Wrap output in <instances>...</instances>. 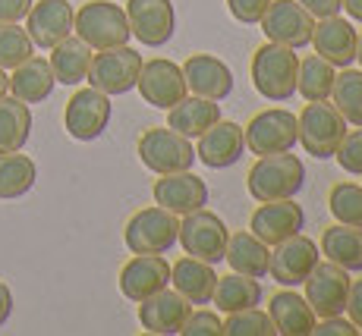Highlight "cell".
Masks as SVG:
<instances>
[{
    "label": "cell",
    "instance_id": "cell-1",
    "mask_svg": "<svg viewBox=\"0 0 362 336\" xmlns=\"http://www.w3.org/2000/svg\"><path fill=\"white\" fill-rule=\"evenodd\" d=\"M305 186V167L293 151L268 154L249 167L246 188L255 201H284L296 198Z\"/></svg>",
    "mask_w": 362,
    "mask_h": 336
},
{
    "label": "cell",
    "instance_id": "cell-2",
    "mask_svg": "<svg viewBox=\"0 0 362 336\" xmlns=\"http://www.w3.org/2000/svg\"><path fill=\"white\" fill-rule=\"evenodd\" d=\"M249 73H252V85L262 97H268V101H274V104L290 101V97L296 95L299 54H293V47L264 41L259 51L252 54Z\"/></svg>",
    "mask_w": 362,
    "mask_h": 336
},
{
    "label": "cell",
    "instance_id": "cell-3",
    "mask_svg": "<svg viewBox=\"0 0 362 336\" xmlns=\"http://www.w3.org/2000/svg\"><path fill=\"white\" fill-rule=\"evenodd\" d=\"M73 32L92 51L129 44V38H132L127 10L110 4V0H88V4H82L73 16Z\"/></svg>",
    "mask_w": 362,
    "mask_h": 336
},
{
    "label": "cell",
    "instance_id": "cell-4",
    "mask_svg": "<svg viewBox=\"0 0 362 336\" xmlns=\"http://www.w3.org/2000/svg\"><path fill=\"white\" fill-rule=\"evenodd\" d=\"M296 132L299 145L305 154H312L315 160H328L337 154L340 142L346 136V120L340 116V110L328 101H309L296 114Z\"/></svg>",
    "mask_w": 362,
    "mask_h": 336
},
{
    "label": "cell",
    "instance_id": "cell-5",
    "mask_svg": "<svg viewBox=\"0 0 362 336\" xmlns=\"http://www.w3.org/2000/svg\"><path fill=\"white\" fill-rule=\"evenodd\" d=\"M180 236V220L177 214H170L167 208H142L129 217L127 229H123V239L132 255H164L177 245Z\"/></svg>",
    "mask_w": 362,
    "mask_h": 336
},
{
    "label": "cell",
    "instance_id": "cell-6",
    "mask_svg": "<svg viewBox=\"0 0 362 336\" xmlns=\"http://www.w3.org/2000/svg\"><path fill=\"white\" fill-rule=\"evenodd\" d=\"M139 160L151 173L164 176V173L192 170L196 148H192V138L173 132L170 126H155V129H145L139 138Z\"/></svg>",
    "mask_w": 362,
    "mask_h": 336
},
{
    "label": "cell",
    "instance_id": "cell-7",
    "mask_svg": "<svg viewBox=\"0 0 362 336\" xmlns=\"http://www.w3.org/2000/svg\"><path fill=\"white\" fill-rule=\"evenodd\" d=\"M139 69H142V54L132 51L129 44L120 47H104L92 57L86 82L92 88H98L107 97L114 95H127L136 88L139 82Z\"/></svg>",
    "mask_w": 362,
    "mask_h": 336
},
{
    "label": "cell",
    "instance_id": "cell-8",
    "mask_svg": "<svg viewBox=\"0 0 362 336\" xmlns=\"http://www.w3.org/2000/svg\"><path fill=\"white\" fill-rule=\"evenodd\" d=\"M227 239H230L227 223L221 220L218 214L205 211V208H199V211H192V214H183V220H180L177 242L183 245L186 255L199 258V261L221 264L224 261V251H227Z\"/></svg>",
    "mask_w": 362,
    "mask_h": 336
},
{
    "label": "cell",
    "instance_id": "cell-9",
    "mask_svg": "<svg viewBox=\"0 0 362 336\" xmlns=\"http://www.w3.org/2000/svg\"><path fill=\"white\" fill-rule=\"evenodd\" d=\"M243 136H246V148L252 151L255 157L293 151L299 145L296 114H290V110H284V107H268L249 120Z\"/></svg>",
    "mask_w": 362,
    "mask_h": 336
},
{
    "label": "cell",
    "instance_id": "cell-10",
    "mask_svg": "<svg viewBox=\"0 0 362 336\" xmlns=\"http://www.w3.org/2000/svg\"><path fill=\"white\" fill-rule=\"evenodd\" d=\"M259 25L268 41L293 47V51L309 47L312 32H315V19H312L296 0H271L264 16L259 19Z\"/></svg>",
    "mask_w": 362,
    "mask_h": 336
},
{
    "label": "cell",
    "instance_id": "cell-11",
    "mask_svg": "<svg viewBox=\"0 0 362 336\" xmlns=\"http://www.w3.org/2000/svg\"><path fill=\"white\" fill-rule=\"evenodd\" d=\"M318 264V242L309 236L296 233L290 239L271 245V261H268V274L274 283L296 289L305 283V277L312 274V268Z\"/></svg>",
    "mask_w": 362,
    "mask_h": 336
},
{
    "label": "cell",
    "instance_id": "cell-12",
    "mask_svg": "<svg viewBox=\"0 0 362 336\" xmlns=\"http://www.w3.org/2000/svg\"><path fill=\"white\" fill-rule=\"evenodd\" d=\"M350 270H344L334 261H318L312 274L305 277V302L312 305L315 318H331L344 314L346 296H350Z\"/></svg>",
    "mask_w": 362,
    "mask_h": 336
},
{
    "label": "cell",
    "instance_id": "cell-13",
    "mask_svg": "<svg viewBox=\"0 0 362 336\" xmlns=\"http://www.w3.org/2000/svg\"><path fill=\"white\" fill-rule=\"evenodd\" d=\"M110 97L98 92V88H82L76 92L73 97L66 101V110H64V126L66 132L76 138V142H95L110 123Z\"/></svg>",
    "mask_w": 362,
    "mask_h": 336
},
{
    "label": "cell",
    "instance_id": "cell-14",
    "mask_svg": "<svg viewBox=\"0 0 362 336\" xmlns=\"http://www.w3.org/2000/svg\"><path fill=\"white\" fill-rule=\"evenodd\" d=\"M139 95H142L145 104L158 110H170L177 101H183L186 95V79H183V66H177L173 60L155 57L145 60L142 69H139V82H136Z\"/></svg>",
    "mask_w": 362,
    "mask_h": 336
},
{
    "label": "cell",
    "instance_id": "cell-15",
    "mask_svg": "<svg viewBox=\"0 0 362 336\" xmlns=\"http://www.w3.org/2000/svg\"><path fill=\"white\" fill-rule=\"evenodd\" d=\"M127 19L132 38L145 47H164L177 29L173 0H127Z\"/></svg>",
    "mask_w": 362,
    "mask_h": 336
},
{
    "label": "cell",
    "instance_id": "cell-16",
    "mask_svg": "<svg viewBox=\"0 0 362 336\" xmlns=\"http://www.w3.org/2000/svg\"><path fill=\"white\" fill-rule=\"evenodd\" d=\"M73 16L76 10L69 0H38L25 16V32H29L35 47L51 51L66 35H73Z\"/></svg>",
    "mask_w": 362,
    "mask_h": 336
},
{
    "label": "cell",
    "instance_id": "cell-17",
    "mask_svg": "<svg viewBox=\"0 0 362 336\" xmlns=\"http://www.w3.org/2000/svg\"><path fill=\"white\" fill-rule=\"evenodd\" d=\"M305 214L293 198L284 201H259L252 220H249V233H255L264 245H277L290 236L303 233Z\"/></svg>",
    "mask_w": 362,
    "mask_h": 336
},
{
    "label": "cell",
    "instance_id": "cell-18",
    "mask_svg": "<svg viewBox=\"0 0 362 336\" xmlns=\"http://www.w3.org/2000/svg\"><path fill=\"white\" fill-rule=\"evenodd\" d=\"M246 151V136L243 126L230 120H218L211 129H205L196 138V160H202L211 170H227Z\"/></svg>",
    "mask_w": 362,
    "mask_h": 336
},
{
    "label": "cell",
    "instance_id": "cell-19",
    "mask_svg": "<svg viewBox=\"0 0 362 336\" xmlns=\"http://www.w3.org/2000/svg\"><path fill=\"white\" fill-rule=\"evenodd\" d=\"M183 79L186 92L208 97V101H224L233 95V73L224 60H218L214 54H192L183 63Z\"/></svg>",
    "mask_w": 362,
    "mask_h": 336
},
{
    "label": "cell",
    "instance_id": "cell-20",
    "mask_svg": "<svg viewBox=\"0 0 362 336\" xmlns=\"http://www.w3.org/2000/svg\"><path fill=\"white\" fill-rule=\"evenodd\" d=\"M155 195V205L167 208L170 214L183 217V214H192L199 208L208 205V186L205 179H199L192 170H180V173H164L161 179L151 188Z\"/></svg>",
    "mask_w": 362,
    "mask_h": 336
},
{
    "label": "cell",
    "instance_id": "cell-21",
    "mask_svg": "<svg viewBox=\"0 0 362 336\" xmlns=\"http://www.w3.org/2000/svg\"><path fill=\"white\" fill-rule=\"evenodd\" d=\"M167 283H170V264L164 255H132L120 270V292L136 305L161 292Z\"/></svg>",
    "mask_w": 362,
    "mask_h": 336
},
{
    "label": "cell",
    "instance_id": "cell-22",
    "mask_svg": "<svg viewBox=\"0 0 362 336\" xmlns=\"http://www.w3.org/2000/svg\"><path fill=\"white\" fill-rule=\"evenodd\" d=\"M192 311V305L180 296L177 289H164L155 296L139 302V324L145 333H158V336H177L183 330L186 314Z\"/></svg>",
    "mask_w": 362,
    "mask_h": 336
},
{
    "label": "cell",
    "instance_id": "cell-23",
    "mask_svg": "<svg viewBox=\"0 0 362 336\" xmlns=\"http://www.w3.org/2000/svg\"><path fill=\"white\" fill-rule=\"evenodd\" d=\"M312 47L318 57H325L331 66L346 69L356 63V29L346 23L344 16L315 19V32H312Z\"/></svg>",
    "mask_w": 362,
    "mask_h": 336
},
{
    "label": "cell",
    "instance_id": "cell-24",
    "mask_svg": "<svg viewBox=\"0 0 362 336\" xmlns=\"http://www.w3.org/2000/svg\"><path fill=\"white\" fill-rule=\"evenodd\" d=\"M268 314H271L274 330L281 336H312L315 320H318L312 305L305 302V296H299L296 289H287V286L271 296Z\"/></svg>",
    "mask_w": 362,
    "mask_h": 336
},
{
    "label": "cell",
    "instance_id": "cell-25",
    "mask_svg": "<svg viewBox=\"0 0 362 336\" xmlns=\"http://www.w3.org/2000/svg\"><path fill=\"white\" fill-rule=\"evenodd\" d=\"M170 283L189 305H211L218 274H214V264L186 255L177 264H170Z\"/></svg>",
    "mask_w": 362,
    "mask_h": 336
},
{
    "label": "cell",
    "instance_id": "cell-26",
    "mask_svg": "<svg viewBox=\"0 0 362 336\" xmlns=\"http://www.w3.org/2000/svg\"><path fill=\"white\" fill-rule=\"evenodd\" d=\"M218 120H221V104L199 97V95H186L183 101H177L167 110V126L186 138H199L202 132L211 129Z\"/></svg>",
    "mask_w": 362,
    "mask_h": 336
},
{
    "label": "cell",
    "instance_id": "cell-27",
    "mask_svg": "<svg viewBox=\"0 0 362 336\" xmlns=\"http://www.w3.org/2000/svg\"><path fill=\"white\" fill-rule=\"evenodd\" d=\"M92 47L79 38V35H66L60 44L51 47V73L60 85H79L86 82L88 66H92Z\"/></svg>",
    "mask_w": 362,
    "mask_h": 336
},
{
    "label": "cell",
    "instance_id": "cell-28",
    "mask_svg": "<svg viewBox=\"0 0 362 336\" xmlns=\"http://www.w3.org/2000/svg\"><path fill=\"white\" fill-rule=\"evenodd\" d=\"M224 261L230 264L236 274H246V277H268V261H271V245H264L255 233L249 229H240L227 239V251H224Z\"/></svg>",
    "mask_w": 362,
    "mask_h": 336
},
{
    "label": "cell",
    "instance_id": "cell-29",
    "mask_svg": "<svg viewBox=\"0 0 362 336\" xmlns=\"http://www.w3.org/2000/svg\"><path fill=\"white\" fill-rule=\"evenodd\" d=\"M54 85H57V79H54L51 63H47L45 57L23 60L10 76L13 97H19V101H25V104H41L45 97H51Z\"/></svg>",
    "mask_w": 362,
    "mask_h": 336
},
{
    "label": "cell",
    "instance_id": "cell-30",
    "mask_svg": "<svg viewBox=\"0 0 362 336\" xmlns=\"http://www.w3.org/2000/svg\"><path fill=\"white\" fill-rule=\"evenodd\" d=\"M322 255L350 274H362V227L334 223L322 233Z\"/></svg>",
    "mask_w": 362,
    "mask_h": 336
},
{
    "label": "cell",
    "instance_id": "cell-31",
    "mask_svg": "<svg viewBox=\"0 0 362 336\" xmlns=\"http://www.w3.org/2000/svg\"><path fill=\"white\" fill-rule=\"evenodd\" d=\"M262 296H264V289L259 280L233 270V274H227V277H218L211 305H218L221 314H233V311H243V308L262 305Z\"/></svg>",
    "mask_w": 362,
    "mask_h": 336
},
{
    "label": "cell",
    "instance_id": "cell-32",
    "mask_svg": "<svg viewBox=\"0 0 362 336\" xmlns=\"http://www.w3.org/2000/svg\"><path fill=\"white\" fill-rule=\"evenodd\" d=\"M32 136V110L19 97H0V154L23 151Z\"/></svg>",
    "mask_w": 362,
    "mask_h": 336
},
{
    "label": "cell",
    "instance_id": "cell-33",
    "mask_svg": "<svg viewBox=\"0 0 362 336\" xmlns=\"http://www.w3.org/2000/svg\"><path fill=\"white\" fill-rule=\"evenodd\" d=\"M35 179H38V167L32 157L19 151L0 154V198H23L25 192H32Z\"/></svg>",
    "mask_w": 362,
    "mask_h": 336
},
{
    "label": "cell",
    "instance_id": "cell-34",
    "mask_svg": "<svg viewBox=\"0 0 362 336\" xmlns=\"http://www.w3.org/2000/svg\"><path fill=\"white\" fill-rule=\"evenodd\" d=\"M334 79H337V66H331L325 57L312 54V57L299 60V76H296V92L305 101H328Z\"/></svg>",
    "mask_w": 362,
    "mask_h": 336
},
{
    "label": "cell",
    "instance_id": "cell-35",
    "mask_svg": "<svg viewBox=\"0 0 362 336\" xmlns=\"http://www.w3.org/2000/svg\"><path fill=\"white\" fill-rule=\"evenodd\" d=\"M328 101L350 126H362V69H340Z\"/></svg>",
    "mask_w": 362,
    "mask_h": 336
},
{
    "label": "cell",
    "instance_id": "cell-36",
    "mask_svg": "<svg viewBox=\"0 0 362 336\" xmlns=\"http://www.w3.org/2000/svg\"><path fill=\"white\" fill-rule=\"evenodd\" d=\"M328 208L337 223L346 227H362V186L356 183H337L328 195Z\"/></svg>",
    "mask_w": 362,
    "mask_h": 336
},
{
    "label": "cell",
    "instance_id": "cell-37",
    "mask_svg": "<svg viewBox=\"0 0 362 336\" xmlns=\"http://www.w3.org/2000/svg\"><path fill=\"white\" fill-rule=\"evenodd\" d=\"M35 51L32 38L19 23H0V69H16Z\"/></svg>",
    "mask_w": 362,
    "mask_h": 336
},
{
    "label": "cell",
    "instance_id": "cell-38",
    "mask_svg": "<svg viewBox=\"0 0 362 336\" xmlns=\"http://www.w3.org/2000/svg\"><path fill=\"white\" fill-rule=\"evenodd\" d=\"M224 333L227 336H274V324H271V314L255 308H243L224 318Z\"/></svg>",
    "mask_w": 362,
    "mask_h": 336
},
{
    "label": "cell",
    "instance_id": "cell-39",
    "mask_svg": "<svg viewBox=\"0 0 362 336\" xmlns=\"http://www.w3.org/2000/svg\"><path fill=\"white\" fill-rule=\"evenodd\" d=\"M183 336H218L224 333V320H221L218 311H208V308H199V311H189L183 320Z\"/></svg>",
    "mask_w": 362,
    "mask_h": 336
},
{
    "label": "cell",
    "instance_id": "cell-40",
    "mask_svg": "<svg viewBox=\"0 0 362 336\" xmlns=\"http://www.w3.org/2000/svg\"><path fill=\"white\" fill-rule=\"evenodd\" d=\"M334 157H337V164L344 167L346 173H353V176H362V126H356L353 132H346Z\"/></svg>",
    "mask_w": 362,
    "mask_h": 336
},
{
    "label": "cell",
    "instance_id": "cell-41",
    "mask_svg": "<svg viewBox=\"0 0 362 336\" xmlns=\"http://www.w3.org/2000/svg\"><path fill=\"white\" fill-rule=\"evenodd\" d=\"M271 0H227V10L236 23L243 25H259V19L264 16Z\"/></svg>",
    "mask_w": 362,
    "mask_h": 336
},
{
    "label": "cell",
    "instance_id": "cell-42",
    "mask_svg": "<svg viewBox=\"0 0 362 336\" xmlns=\"http://www.w3.org/2000/svg\"><path fill=\"white\" fill-rule=\"evenodd\" d=\"M312 333L315 336H356L359 327L350 318H344V314H331V318H318Z\"/></svg>",
    "mask_w": 362,
    "mask_h": 336
},
{
    "label": "cell",
    "instance_id": "cell-43",
    "mask_svg": "<svg viewBox=\"0 0 362 336\" xmlns=\"http://www.w3.org/2000/svg\"><path fill=\"white\" fill-rule=\"evenodd\" d=\"M312 19H328L344 10V0H296Z\"/></svg>",
    "mask_w": 362,
    "mask_h": 336
},
{
    "label": "cell",
    "instance_id": "cell-44",
    "mask_svg": "<svg viewBox=\"0 0 362 336\" xmlns=\"http://www.w3.org/2000/svg\"><path fill=\"white\" fill-rule=\"evenodd\" d=\"M32 10V0H0V23H19Z\"/></svg>",
    "mask_w": 362,
    "mask_h": 336
},
{
    "label": "cell",
    "instance_id": "cell-45",
    "mask_svg": "<svg viewBox=\"0 0 362 336\" xmlns=\"http://www.w3.org/2000/svg\"><path fill=\"white\" fill-rule=\"evenodd\" d=\"M346 314H350V320L362 330V280H353L350 283V296H346Z\"/></svg>",
    "mask_w": 362,
    "mask_h": 336
},
{
    "label": "cell",
    "instance_id": "cell-46",
    "mask_svg": "<svg viewBox=\"0 0 362 336\" xmlns=\"http://www.w3.org/2000/svg\"><path fill=\"white\" fill-rule=\"evenodd\" d=\"M10 314H13V292H10V286L0 280V327L10 320Z\"/></svg>",
    "mask_w": 362,
    "mask_h": 336
},
{
    "label": "cell",
    "instance_id": "cell-47",
    "mask_svg": "<svg viewBox=\"0 0 362 336\" xmlns=\"http://www.w3.org/2000/svg\"><path fill=\"white\" fill-rule=\"evenodd\" d=\"M344 10L350 13V19L362 23V0H344Z\"/></svg>",
    "mask_w": 362,
    "mask_h": 336
},
{
    "label": "cell",
    "instance_id": "cell-48",
    "mask_svg": "<svg viewBox=\"0 0 362 336\" xmlns=\"http://www.w3.org/2000/svg\"><path fill=\"white\" fill-rule=\"evenodd\" d=\"M6 88H10V79H6V69H0V97L6 95Z\"/></svg>",
    "mask_w": 362,
    "mask_h": 336
},
{
    "label": "cell",
    "instance_id": "cell-49",
    "mask_svg": "<svg viewBox=\"0 0 362 336\" xmlns=\"http://www.w3.org/2000/svg\"><path fill=\"white\" fill-rule=\"evenodd\" d=\"M356 60H359V66H362V32H356Z\"/></svg>",
    "mask_w": 362,
    "mask_h": 336
}]
</instances>
